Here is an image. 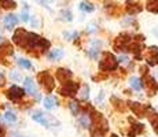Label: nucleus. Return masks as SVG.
Returning a JSON list of instances; mask_svg holds the SVG:
<instances>
[{
    "label": "nucleus",
    "mask_w": 158,
    "mask_h": 137,
    "mask_svg": "<svg viewBox=\"0 0 158 137\" xmlns=\"http://www.w3.org/2000/svg\"><path fill=\"white\" fill-rule=\"evenodd\" d=\"M18 65L22 66L23 69H32V63L28 59H18Z\"/></svg>",
    "instance_id": "obj_30"
},
{
    "label": "nucleus",
    "mask_w": 158,
    "mask_h": 137,
    "mask_svg": "<svg viewBox=\"0 0 158 137\" xmlns=\"http://www.w3.org/2000/svg\"><path fill=\"white\" fill-rule=\"evenodd\" d=\"M132 41V37L128 33H121L120 36L117 37V40L114 42V48L115 51H121V52H127V47L128 44Z\"/></svg>",
    "instance_id": "obj_9"
},
{
    "label": "nucleus",
    "mask_w": 158,
    "mask_h": 137,
    "mask_svg": "<svg viewBox=\"0 0 158 137\" xmlns=\"http://www.w3.org/2000/svg\"><path fill=\"white\" fill-rule=\"evenodd\" d=\"M69 108H70L73 115L80 114V104H78V102H76V100H72V102L69 103Z\"/></svg>",
    "instance_id": "obj_26"
},
{
    "label": "nucleus",
    "mask_w": 158,
    "mask_h": 137,
    "mask_svg": "<svg viewBox=\"0 0 158 137\" xmlns=\"http://www.w3.org/2000/svg\"><path fill=\"white\" fill-rule=\"evenodd\" d=\"M98 55H99V48H91V51H89L91 58H96Z\"/></svg>",
    "instance_id": "obj_33"
},
{
    "label": "nucleus",
    "mask_w": 158,
    "mask_h": 137,
    "mask_svg": "<svg viewBox=\"0 0 158 137\" xmlns=\"http://www.w3.org/2000/svg\"><path fill=\"white\" fill-rule=\"evenodd\" d=\"M32 118H33V121H36V122L41 123V125H43V126H45V127L59 126V125H60L58 119H55V118L51 117V115L44 114V112H41V111H36V112H33Z\"/></svg>",
    "instance_id": "obj_4"
},
{
    "label": "nucleus",
    "mask_w": 158,
    "mask_h": 137,
    "mask_svg": "<svg viewBox=\"0 0 158 137\" xmlns=\"http://www.w3.org/2000/svg\"><path fill=\"white\" fill-rule=\"evenodd\" d=\"M25 89H22V88H19L18 85H13V87L10 88V89L7 91V97L10 100H13V102H18V100H21L23 96H25Z\"/></svg>",
    "instance_id": "obj_11"
},
{
    "label": "nucleus",
    "mask_w": 158,
    "mask_h": 137,
    "mask_svg": "<svg viewBox=\"0 0 158 137\" xmlns=\"http://www.w3.org/2000/svg\"><path fill=\"white\" fill-rule=\"evenodd\" d=\"M11 77L15 78V80H19V78H21V75H19V74H15V73H13V74H11Z\"/></svg>",
    "instance_id": "obj_36"
},
{
    "label": "nucleus",
    "mask_w": 158,
    "mask_h": 137,
    "mask_svg": "<svg viewBox=\"0 0 158 137\" xmlns=\"http://www.w3.org/2000/svg\"><path fill=\"white\" fill-rule=\"evenodd\" d=\"M125 10L129 15H136L143 10V7H142L140 3L136 2V0H127L125 2Z\"/></svg>",
    "instance_id": "obj_13"
},
{
    "label": "nucleus",
    "mask_w": 158,
    "mask_h": 137,
    "mask_svg": "<svg viewBox=\"0 0 158 137\" xmlns=\"http://www.w3.org/2000/svg\"><path fill=\"white\" fill-rule=\"evenodd\" d=\"M2 38H3V37H2V36H0V41H2Z\"/></svg>",
    "instance_id": "obj_40"
},
{
    "label": "nucleus",
    "mask_w": 158,
    "mask_h": 137,
    "mask_svg": "<svg viewBox=\"0 0 158 137\" xmlns=\"http://www.w3.org/2000/svg\"><path fill=\"white\" fill-rule=\"evenodd\" d=\"M58 106H59V103H58L56 97H54V96H47V97L44 99V107L47 108V110H54V108H56Z\"/></svg>",
    "instance_id": "obj_17"
},
{
    "label": "nucleus",
    "mask_w": 158,
    "mask_h": 137,
    "mask_svg": "<svg viewBox=\"0 0 158 137\" xmlns=\"http://www.w3.org/2000/svg\"><path fill=\"white\" fill-rule=\"evenodd\" d=\"M37 80L40 82V85L44 88L47 92H52L54 88H55V82H54V78L47 70L44 71H40L37 74Z\"/></svg>",
    "instance_id": "obj_5"
},
{
    "label": "nucleus",
    "mask_w": 158,
    "mask_h": 137,
    "mask_svg": "<svg viewBox=\"0 0 158 137\" xmlns=\"http://www.w3.org/2000/svg\"><path fill=\"white\" fill-rule=\"evenodd\" d=\"M146 60H147V65L150 66V67L158 65V47L153 45V47L148 48V54H147Z\"/></svg>",
    "instance_id": "obj_14"
},
{
    "label": "nucleus",
    "mask_w": 158,
    "mask_h": 137,
    "mask_svg": "<svg viewBox=\"0 0 158 137\" xmlns=\"http://www.w3.org/2000/svg\"><path fill=\"white\" fill-rule=\"evenodd\" d=\"M118 66V60L111 52H105L99 62V70L102 71H114Z\"/></svg>",
    "instance_id": "obj_3"
},
{
    "label": "nucleus",
    "mask_w": 158,
    "mask_h": 137,
    "mask_svg": "<svg viewBox=\"0 0 158 137\" xmlns=\"http://www.w3.org/2000/svg\"><path fill=\"white\" fill-rule=\"evenodd\" d=\"M13 54V47H11L10 44H3L2 47H0V56H4V55H11Z\"/></svg>",
    "instance_id": "obj_25"
},
{
    "label": "nucleus",
    "mask_w": 158,
    "mask_h": 137,
    "mask_svg": "<svg viewBox=\"0 0 158 137\" xmlns=\"http://www.w3.org/2000/svg\"><path fill=\"white\" fill-rule=\"evenodd\" d=\"M127 107H129L133 114L138 115V117H146L148 114V111H151L150 106L143 104V103H138V102H128Z\"/></svg>",
    "instance_id": "obj_7"
},
{
    "label": "nucleus",
    "mask_w": 158,
    "mask_h": 137,
    "mask_svg": "<svg viewBox=\"0 0 158 137\" xmlns=\"http://www.w3.org/2000/svg\"><path fill=\"white\" fill-rule=\"evenodd\" d=\"M153 33H154V34H156V36H157V37H158V27H156V29H154V30H153Z\"/></svg>",
    "instance_id": "obj_37"
},
{
    "label": "nucleus",
    "mask_w": 158,
    "mask_h": 137,
    "mask_svg": "<svg viewBox=\"0 0 158 137\" xmlns=\"http://www.w3.org/2000/svg\"><path fill=\"white\" fill-rule=\"evenodd\" d=\"M26 38H28V32H26L23 27H18L17 30L14 32V36H13V41L18 47L21 48H25V44H26Z\"/></svg>",
    "instance_id": "obj_10"
},
{
    "label": "nucleus",
    "mask_w": 158,
    "mask_h": 137,
    "mask_svg": "<svg viewBox=\"0 0 158 137\" xmlns=\"http://www.w3.org/2000/svg\"><path fill=\"white\" fill-rule=\"evenodd\" d=\"M156 80H157V82H158V70L156 71Z\"/></svg>",
    "instance_id": "obj_38"
},
{
    "label": "nucleus",
    "mask_w": 158,
    "mask_h": 137,
    "mask_svg": "<svg viewBox=\"0 0 158 137\" xmlns=\"http://www.w3.org/2000/svg\"><path fill=\"white\" fill-rule=\"evenodd\" d=\"M78 91H80V85H78L77 82L69 80V81H66L62 84V87H60V89H59V93H60V96L73 97V96L77 95Z\"/></svg>",
    "instance_id": "obj_6"
},
{
    "label": "nucleus",
    "mask_w": 158,
    "mask_h": 137,
    "mask_svg": "<svg viewBox=\"0 0 158 137\" xmlns=\"http://www.w3.org/2000/svg\"><path fill=\"white\" fill-rule=\"evenodd\" d=\"M88 96H89V88H88V85H84L83 91H81V99H83V100H87Z\"/></svg>",
    "instance_id": "obj_31"
},
{
    "label": "nucleus",
    "mask_w": 158,
    "mask_h": 137,
    "mask_svg": "<svg viewBox=\"0 0 158 137\" xmlns=\"http://www.w3.org/2000/svg\"><path fill=\"white\" fill-rule=\"evenodd\" d=\"M131 121H132V119H131ZM132 122H133V121H132ZM131 127H132V130H131V132L128 133L131 137H135L136 135H139V133L143 132V129H144V126H143L142 123H135V122H133V125H132Z\"/></svg>",
    "instance_id": "obj_20"
},
{
    "label": "nucleus",
    "mask_w": 158,
    "mask_h": 137,
    "mask_svg": "<svg viewBox=\"0 0 158 137\" xmlns=\"http://www.w3.org/2000/svg\"><path fill=\"white\" fill-rule=\"evenodd\" d=\"M129 84H131V87L133 88L135 91H142L143 89V82H142V80L139 77H132L129 80Z\"/></svg>",
    "instance_id": "obj_19"
},
{
    "label": "nucleus",
    "mask_w": 158,
    "mask_h": 137,
    "mask_svg": "<svg viewBox=\"0 0 158 137\" xmlns=\"http://www.w3.org/2000/svg\"><path fill=\"white\" fill-rule=\"evenodd\" d=\"M80 10L84 11V13H92L95 10V6L89 2H83V3H80Z\"/></svg>",
    "instance_id": "obj_22"
},
{
    "label": "nucleus",
    "mask_w": 158,
    "mask_h": 137,
    "mask_svg": "<svg viewBox=\"0 0 158 137\" xmlns=\"http://www.w3.org/2000/svg\"><path fill=\"white\" fill-rule=\"evenodd\" d=\"M89 119L91 123L88 129H91V133H92L94 137H102L109 130V122L101 112L92 111L89 115Z\"/></svg>",
    "instance_id": "obj_1"
},
{
    "label": "nucleus",
    "mask_w": 158,
    "mask_h": 137,
    "mask_svg": "<svg viewBox=\"0 0 158 137\" xmlns=\"http://www.w3.org/2000/svg\"><path fill=\"white\" fill-rule=\"evenodd\" d=\"M72 77H73V73L70 71L69 69H58L56 70V78L59 80L60 82H66V81H69V80H72Z\"/></svg>",
    "instance_id": "obj_15"
},
{
    "label": "nucleus",
    "mask_w": 158,
    "mask_h": 137,
    "mask_svg": "<svg viewBox=\"0 0 158 137\" xmlns=\"http://www.w3.org/2000/svg\"><path fill=\"white\" fill-rule=\"evenodd\" d=\"M51 45V42L47 40V38L41 37V36L36 34V33L28 32V38H26V44H25V50L32 51H40V52H44L45 50H48Z\"/></svg>",
    "instance_id": "obj_2"
},
{
    "label": "nucleus",
    "mask_w": 158,
    "mask_h": 137,
    "mask_svg": "<svg viewBox=\"0 0 158 137\" xmlns=\"http://www.w3.org/2000/svg\"><path fill=\"white\" fill-rule=\"evenodd\" d=\"M4 81H6V78H4V74H3V73L0 71V87H2V85H4Z\"/></svg>",
    "instance_id": "obj_34"
},
{
    "label": "nucleus",
    "mask_w": 158,
    "mask_h": 137,
    "mask_svg": "<svg viewBox=\"0 0 158 137\" xmlns=\"http://www.w3.org/2000/svg\"><path fill=\"white\" fill-rule=\"evenodd\" d=\"M89 123H91V119H89V115L84 114L83 117L80 118V125H83L81 127H85V129H88L89 127Z\"/></svg>",
    "instance_id": "obj_29"
},
{
    "label": "nucleus",
    "mask_w": 158,
    "mask_h": 137,
    "mask_svg": "<svg viewBox=\"0 0 158 137\" xmlns=\"http://www.w3.org/2000/svg\"><path fill=\"white\" fill-rule=\"evenodd\" d=\"M60 15H62V18L65 21H72L73 18H72V13L69 10H63V11H60Z\"/></svg>",
    "instance_id": "obj_32"
},
{
    "label": "nucleus",
    "mask_w": 158,
    "mask_h": 137,
    "mask_svg": "<svg viewBox=\"0 0 158 137\" xmlns=\"http://www.w3.org/2000/svg\"><path fill=\"white\" fill-rule=\"evenodd\" d=\"M111 102L114 103V107L117 110H120V111H125V110H127V103L121 102L120 99H115V97L113 96V97H111Z\"/></svg>",
    "instance_id": "obj_24"
},
{
    "label": "nucleus",
    "mask_w": 158,
    "mask_h": 137,
    "mask_svg": "<svg viewBox=\"0 0 158 137\" xmlns=\"http://www.w3.org/2000/svg\"><path fill=\"white\" fill-rule=\"evenodd\" d=\"M150 123H151V126H153L154 132L158 135V114L150 115Z\"/></svg>",
    "instance_id": "obj_28"
},
{
    "label": "nucleus",
    "mask_w": 158,
    "mask_h": 137,
    "mask_svg": "<svg viewBox=\"0 0 158 137\" xmlns=\"http://www.w3.org/2000/svg\"><path fill=\"white\" fill-rule=\"evenodd\" d=\"M147 10L153 14H158V0H147Z\"/></svg>",
    "instance_id": "obj_21"
},
{
    "label": "nucleus",
    "mask_w": 158,
    "mask_h": 137,
    "mask_svg": "<svg viewBox=\"0 0 158 137\" xmlns=\"http://www.w3.org/2000/svg\"><path fill=\"white\" fill-rule=\"evenodd\" d=\"M110 137H118V136H117V135H111Z\"/></svg>",
    "instance_id": "obj_39"
},
{
    "label": "nucleus",
    "mask_w": 158,
    "mask_h": 137,
    "mask_svg": "<svg viewBox=\"0 0 158 137\" xmlns=\"http://www.w3.org/2000/svg\"><path fill=\"white\" fill-rule=\"evenodd\" d=\"M22 21H25V22H28V21H29V15H28V13H23V14H22Z\"/></svg>",
    "instance_id": "obj_35"
},
{
    "label": "nucleus",
    "mask_w": 158,
    "mask_h": 137,
    "mask_svg": "<svg viewBox=\"0 0 158 137\" xmlns=\"http://www.w3.org/2000/svg\"><path fill=\"white\" fill-rule=\"evenodd\" d=\"M142 82H143V87H146L148 89V95H156V92L158 91V82L156 78H153L151 75H148L147 73H143V77L140 78Z\"/></svg>",
    "instance_id": "obj_8"
},
{
    "label": "nucleus",
    "mask_w": 158,
    "mask_h": 137,
    "mask_svg": "<svg viewBox=\"0 0 158 137\" xmlns=\"http://www.w3.org/2000/svg\"><path fill=\"white\" fill-rule=\"evenodd\" d=\"M62 56H63L62 50H52L50 54H48L50 60H59V59H62Z\"/></svg>",
    "instance_id": "obj_23"
},
{
    "label": "nucleus",
    "mask_w": 158,
    "mask_h": 137,
    "mask_svg": "<svg viewBox=\"0 0 158 137\" xmlns=\"http://www.w3.org/2000/svg\"><path fill=\"white\" fill-rule=\"evenodd\" d=\"M3 121H6V122H10V123H14L15 121H17V115L14 114V112H11V111H7L4 115H3V118H2Z\"/></svg>",
    "instance_id": "obj_27"
},
{
    "label": "nucleus",
    "mask_w": 158,
    "mask_h": 137,
    "mask_svg": "<svg viewBox=\"0 0 158 137\" xmlns=\"http://www.w3.org/2000/svg\"><path fill=\"white\" fill-rule=\"evenodd\" d=\"M25 92L26 93H29L30 96H33V97H36L37 100H40V93H39V91H37V88H36V85H35V82H33V80L30 77L28 78H25Z\"/></svg>",
    "instance_id": "obj_12"
},
{
    "label": "nucleus",
    "mask_w": 158,
    "mask_h": 137,
    "mask_svg": "<svg viewBox=\"0 0 158 137\" xmlns=\"http://www.w3.org/2000/svg\"><path fill=\"white\" fill-rule=\"evenodd\" d=\"M17 7L15 0H0V8L3 10H14Z\"/></svg>",
    "instance_id": "obj_18"
},
{
    "label": "nucleus",
    "mask_w": 158,
    "mask_h": 137,
    "mask_svg": "<svg viewBox=\"0 0 158 137\" xmlns=\"http://www.w3.org/2000/svg\"><path fill=\"white\" fill-rule=\"evenodd\" d=\"M3 22H4L6 29H14L18 23V18H17V15H14V14H8L7 17H4Z\"/></svg>",
    "instance_id": "obj_16"
}]
</instances>
